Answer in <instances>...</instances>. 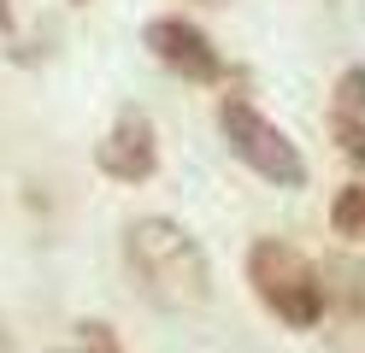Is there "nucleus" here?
Wrapping results in <instances>:
<instances>
[{"instance_id":"nucleus-1","label":"nucleus","mask_w":365,"mask_h":353,"mask_svg":"<svg viewBox=\"0 0 365 353\" xmlns=\"http://www.w3.org/2000/svg\"><path fill=\"white\" fill-rule=\"evenodd\" d=\"M124 265L159 312H200L212 300V265L177 218H135L124 230Z\"/></svg>"},{"instance_id":"nucleus-2","label":"nucleus","mask_w":365,"mask_h":353,"mask_svg":"<svg viewBox=\"0 0 365 353\" xmlns=\"http://www.w3.org/2000/svg\"><path fill=\"white\" fill-rule=\"evenodd\" d=\"M247 282H254L259 306L271 318H283L289 329H312L324 318V271L277 235H259L247 247Z\"/></svg>"},{"instance_id":"nucleus-3","label":"nucleus","mask_w":365,"mask_h":353,"mask_svg":"<svg viewBox=\"0 0 365 353\" xmlns=\"http://www.w3.org/2000/svg\"><path fill=\"white\" fill-rule=\"evenodd\" d=\"M218 124H224V141H230V153L247 165V171H259L265 183H277V188H301L307 183V159L301 148L271 124V118L259 106H247L242 94H230V101L218 106Z\"/></svg>"},{"instance_id":"nucleus-4","label":"nucleus","mask_w":365,"mask_h":353,"mask_svg":"<svg viewBox=\"0 0 365 353\" xmlns=\"http://www.w3.org/2000/svg\"><path fill=\"white\" fill-rule=\"evenodd\" d=\"M142 41H148V53L165 65V71H177V77H189V83H218L224 77L218 47L200 36L189 18H153L148 30H142Z\"/></svg>"},{"instance_id":"nucleus-5","label":"nucleus","mask_w":365,"mask_h":353,"mask_svg":"<svg viewBox=\"0 0 365 353\" xmlns=\"http://www.w3.org/2000/svg\"><path fill=\"white\" fill-rule=\"evenodd\" d=\"M95 165L106 177H118V183H148L153 165H159V141H153L148 112L124 106L118 118H112V130L101 135V148H95Z\"/></svg>"},{"instance_id":"nucleus-6","label":"nucleus","mask_w":365,"mask_h":353,"mask_svg":"<svg viewBox=\"0 0 365 353\" xmlns=\"http://www.w3.org/2000/svg\"><path fill=\"white\" fill-rule=\"evenodd\" d=\"M318 271H324V312H336L354 336H365V259L336 253Z\"/></svg>"},{"instance_id":"nucleus-7","label":"nucleus","mask_w":365,"mask_h":353,"mask_svg":"<svg viewBox=\"0 0 365 353\" xmlns=\"http://www.w3.org/2000/svg\"><path fill=\"white\" fill-rule=\"evenodd\" d=\"M330 230L341 235V242H365V183L336 188V200H330Z\"/></svg>"},{"instance_id":"nucleus-8","label":"nucleus","mask_w":365,"mask_h":353,"mask_svg":"<svg viewBox=\"0 0 365 353\" xmlns=\"http://www.w3.org/2000/svg\"><path fill=\"white\" fill-rule=\"evenodd\" d=\"M336 124H365V65L341 71V83H336Z\"/></svg>"},{"instance_id":"nucleus-9","label":"nucleus","mask_w":365,"mask_h":353,"mask_svg":"<svg viewBox=\"0 0 365 353\" xmlns=\"http://www.w3.org/2000/svg\"><path fill=\"white\" fill-rule=\"evenodd\" d=\"M336 130H341V153L365 159V124H336Z\"/></svg>"},{"instance_id":"nucleus-10","label":"nucleus","mask_w":365,"mask_h":353,"mask_svg":"<svg viewBox=\"0 0 365 353\" xmlns=\"http://www.w3.org/2000/svg\"><path fill=\"white\" fill-rule=\"evenodd\" d=\"M83 342H88V353H118V347H112V336H106V324H88Z\"/></svg>"},{"instance_id":"nucleus-11","label":"nucleus","mask_w":365,"mask_h":353,"mask_svg":"<svg viewBox=\"0 0 365 353\" xmlns=\"http://www.w3.org/2000/svg\"><path fill=\"white\" fill-rule=\"evenodd\" d=\"M0 24H12V0H0Z\"/></svg>"},{"instance_id":"nucleus-12","label":"nucleus","mask_w":365,"mask_h":353,"mask_svg":"<svg viewBox=\"0 0 365 353\" xmlns=\"http://www.w3.org/2000/svg\"><path fill=\"white\" fill-rule=\"evenodd\" d=\"M0 353H12V336H6V324H0Z\"/></svg>"},{"instance_id":"nucleus-13","label":"nucleus","mask_w":365,"mask_h":353,"mask_svg":"<svg viewBox=\"0 0 365 353\" xmlns=\"http://www.w3.org/2000/svg\"><path fill=\"white\" fill-rule=\"evenodd\" d=\"M53 353H88V347H53Z\"/></svg>"}]
</instances>
